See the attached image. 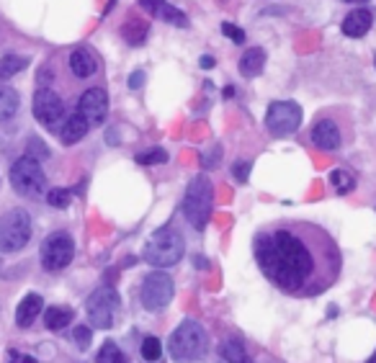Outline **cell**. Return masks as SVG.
<instances>
[{
  "instance_id": "16",
  "label": "cell",
  "mask_w": 376,
  "mask_h": 363,
  "mask_svg": "<svg viewBox=\"0 0 376 363\" xmlns=\"http://www.w3.org/2000/svg\"><path fill=\"white\" fill-rule=\"evenodd\" d=\"M88 129H90V124L80 116V114H70L60 129V137L65 145H78L80 139L88 134Z\"/></svg>"
},
{
  "instance_id": "35",
  "label": "cell",
  "mask_w": 376,
  "mask_h": 363,
  "mask_svg": "<svg viewBox=\"0 0 376 363\" xmlns=\"http://www.w3.org/2000/svg\"><path fill=\"white\" fill-rule=\"evenodd\" d=\"M8 363H36V358H31V355H23V353H10V361Z\"/></svg>"
},
{
  "instance_id": "15",
  "label": "cell",
  "mask_w": 376,
  "mask_h": 363,
  "mask_svg": "<svg viewBox=\"0 0 376 363\" xmlns=\"http://www.w3.org/2000/svg\"><path fill=\"white\" fill-rule=\"evenodd\" d=\"M371 23H374L371 10L358 8V10H353V13H348L346 16V21H343V34L351 37V39H361V37H366L368 34Z\"/></svg>"
},
{
  "instance_id": "4",
  "label": "cell",
  "mask_w": 376,
  "mask_h": 363,
  "mask_svg": "<svg viewBox=\"0 0 376 363\" xmlns=\"http://www.w3.org/2000/svg\"><path fill=\"white\" fill-rule=\"evenodd\" d=\"M211 209H214V186L207 176H196L186 188L183 214L194 229H204L211 219Z\"/></svg>"
},
{
  "instance_id": "39",
  "label": "cell",
  "mask_w": 376,
  "mask_h": 363,
  "mask_svg": "<svg viewBox=\"0 0 376 363\" xmlns=\"http://www.w3.org/2000/svg\"><path fill=\"white\" fill-rule=\"evenodd\" d=\"M366 363H376V353L374 355H371V358H368V361Z\"/></svg>"
},
{
  "instance_id": "12",
  "label": "cell",
  "mask_w": 376,
  "mask_h": 363,
  "mask_svg": "<svg viewBox=\"0 0 376 363\" xmlns=\"http://www.w3.org/2000/svg\"><path fill=\"white\" fill-rule=\"evenodd\" d=\"M78 114L90 127H98L106 121V114H109V96L103 88H90L80 96V103H78Z\"/></svg>"
},
{
  "instance_id": "17",
  "label": "cell",
  "mask_w": 376,
  "mask_h": 363,
  "mask_svg": "<svg viewBox=\"0 0 376 363\" xmlns=\"http://www.w3.org/2000/svg\"><path fill=\"white\" fill-rule=\"evenodd\" d=\"M70 70H72L75 78H90V75H96L98 62H96L90 50H75L70 54Z\"/></svg>"
},
{
  "instance_id": "41",
  "label": "cell",
  "mask_w": 376,
  "mask_h": 363,
  "mask_svg": "<svg viewBox=\"0 0 376 363\" xmlns=\"http://www.w3.org/2000/svg\"><path fill=\"white\" fill-rule=\"evenodd\" d=\"M374 65H376V59H374Z\"/></svg>"
},
{
  "instance_id": "11",
  "label": "cell",
  "mask_w": 376,
  "mask_h": 363,
  "mask_svg": "<svg viewBox=\"0 0 376 363\" xmlns=\"http://www.w3.org/2000/svg\"><path fill=\"white\" fill-rule=\"evenodd\" d=\"M34 116H36L39 124L54 129L62 121V116H65V103H62V98L54 90L41 88L34 96Z\"/></svg>"
},
{
  "instance_id": "31",
  "label": "cell",
  "mask_w": 376,
  "mask_h": 363,
  "mask_svg": "<svg viewBox=\"0 0 376 363\" xmlns=\"http://www.w3.org/2000/svg\"><path fill=\"white\" fill-rule=\"evenodd\" d=\"M72 338H75V343H78V348H88L90 345V338H93V333H90V327H85V324H78L75 330H72Z\"/></svg>"
},
{
  "instance_id": "9",
  "label": "cell",
  "mask_w": 376,
  "mask_h": 363,
  "mask_svg": "<svg viewBox=\"0 0 376 363\" xmlns=\"http://www.w3.org/2000/svg\"><path fill=\"white\" fill-rule=\"evenodd\" d=\"M173 291H176L173 278L168 273H163V271H152L142 281V304L149 312H160L173 302Z\"/></svg>"
},
{
  "instance_id": "3",
  "label": "cell",
  "mask_w": 376,
  "mask_h": 363,
  "mask_svg": "<svg viewBox=\"0 0 376 363\" xmlns=\"http://www.w3.org/2000/svg\"><path fill=\"white\" fill-rule=\"evenodd\" d=\"M183 253H186V242L178 229L163 227L147 240L142 258H145V263L155 265V268H170L183 258Z\"/></svg>"
},
{
  "instance_id": "28",
  "label": "cell",
  "mask_w": 376,
  "mask_h": 363,
  "mask_svg": "<svg viewBox=\"0 0 376 363\" xmlns=\"http://www.w3.org/2000/svg\"><path fill=\"white\" fill-rule=\"evenodd\" d=\"M160 355H163V345H160L158 338H145L142 340V358L147 363H155L160 361Z\"/></svg>"
},
{
  "instance_id": "14",
  "label": "cell",
  "mask_w": 376,
  "mask_h": 363,
  "mask_svg": "<svg viewBox=\"0 0 376 363\" xmlns=\"http://www.w3.org/2000/svg\"><path fill=\"white\" fill-rule=\"evenodd\" d=\"M139 6L145 10H149L155 19H163L173 23V26H188V19L183 10H178L176 6H170L165 0H139Z\"/></svg>"
},
{
  "instance_id": "34",
  "label": "cell",
  "mask_w": 376,
  "mask_h": 363,
  "mask_svg": "<svg viewBox=\"0 0 376 363\" xmlns=\"http://www.w3.org/2000/svg\"><path fill=\"white\" fill-rule=\"evenodd\" d=\"M219 157H222V147H214L207 157H204V167H217Z\"/></svg>"
},
{
  "instance_id": "22",
  "label": "cell",
  "mask_w": 376,
  "mask_h": 363,
  "mask_svg": "<svg viewBox=\"0 0 376 363\" xmlns=\"http://www.w3.org/2000/svg\"><path fill=\"white\" fill-rule=\"evenodd\" d=\"M219 355L227 363H253L240 340H224V343L219 345Z\"/></svg>"
},
{
  "instance_id": "37",
  "label": "cell",
  "mask_w": 376,
  "mask_h": 363,
  "mask_svg": "<svg viewBox=\"0 0 376 363\" xmlns=\"http://www.w3.org/2000/svg\"><path fill=\"white\" fill-rule=\"evenodd\" d=\"M204 70H209V68H214V57H201V62H198Z\"/></svg>"
},
{
  "instance_id": "6",
  "label": "cell",
  "mask_w": 376,
  "mask_h": 363,
  "mask_svg": "<svg viewBox=\"0 0 376 363\" xmlns=\"http://www.w3.org/2000/svg\"><path fill=\"white\" fill-rule=\"evenodd\" d=\"M31 237V216L23 209H10L0 216V253H16Z\"/></svg>"
},
{
  "instance_id": "7",
  "label": "cell",
  "mask_w": 376,
  "mask_h": 363,
  "mask_svg": "<svg viewBox=\"0 0 376 363\" xmlns=\"http://www.w3.org/2000/svg\"><path fill=\"white\" fill-rule=\"evenodd\" d=\"M302 124V106L294 101H273L266 111V127L276 137L294 134Z\"/></svg>"
},
{
  "instance_id": "32",
  "label": "cell",
  "mask_w": 376,
  "mask_h": 363,
  "mask_svg": "<svg viewBox=\"0 0 376 363\" xmlns=\"http://www.w3.org/2000/svg\"><path fill=\"white\" fill-rule=\"evenodd\" d=\"M250 160H242V163H235L232 165V176H235V180L238 183H248V178H250Z\"/></svg>"
},
{
  "instance_id": "20",
  "label": "cell",
  "mask_w": 376,
  "mask_h": 363,
  "mask_svg": "<svg viewBox=\"0 0 376 363\" xmlns=\"http://www.w3.org/2000/svg\"><path fill=\"white\" fill-rule=\"evenodd\" d=\"M72 309L70 307H50L47 312H44V324H47V330H65L70 322H72Z\"/></svg>"
},
{
  "instance_id": "25",
  "label": "cell",
  "mask_w": 376,
  "mask_h": 363,
  "mask_svg": "<svg viewBox=\"0 0 376 363\" xmlns=\"http://www.w3.org/2000/svg\"><path fill=\"white\" fill-rule=\"evenodd\" d=\"M330 186L335 188L337 194H351L356 188V178L351 176L348 170H333L330 173Z\"/></svg>"
},
{
  "instance_id": "2",
  "label": "cell",
  "mask_w": 376,
  "mask_h": 363,
  "mask_svg": "<svg viewBox=\"0 0 376 363\" xmlns=\"http://www.w3.org/2000/svg\"><path fill=\"white\" fill-rule=\"evenodd\" d=\"M207 333L204 327L194 320H183V322L176 327V333L170 335V358L176 363H194L201 361L204 353H207Z\"/></svg>"
},
{
  "instance_id": "23",
  "label": "cell",
  "mask_w": 376,
  "mask_h": 363,
  "mask_svg": "<svg viewBox=\"0 0 376 363\" xmlns=\"http://www.w3.org/2000/svg\"><path fill=\"white\" fill-rule=\"evenodd\" d=\"M121 34H124V39H127L132 47H139V44L147 41L149 26L145 23V21H129V23H124Z\"/></svg>"
},
{
  "instance_id": "30",
  "label": "cell",
  "mask_w": 376,
  "mask_h": 363,
  "mask_svg": "<svg viewBox=\"0 0 376 363\" xmlns=\"http://www.w3.org/2000/svg\"><path fill=\"white\" fill-rule=\"evenodd\" d=\"M26 157H31V160H47L50 157V147L41 142L39 137H31L29 139V145H26Z\"/></svg>"
},
{
  "instance_id": "13",
  "label": "cell",
  "mask_w": 376,
  "mask_h": 363,
  "mask_svg": "<svg viewBox=\"0 0 376 363\" xmlns=\"http://www.w3.org/2000/svg\"><path fill=\"white\" fill-rule=\"evenodd\" d=\"M312 142L315 147L325 149V152H333V149L340 147V129L333 118H320L315 127H312Z\"/></svg>"
},
{
  "instance_id": "36",
  "label": "cell",
  "mask_w": 376,
  "mask_h": 363,
  "mask_svg": "<svg viewBox=\"0 0 376 363\" xmlns=\"http://www.w3.org/2000/svg\"><path fill=\"white\" fill-rule=\"evenodd\" d=\"M142 85H145V72H134L129 78V88H142Z\"/></svg>"
},
{
  "instance_id": "19",
  "label": "cell",
  "mask_w": 376,
  "mask_h": 363,
  "mask_svg": "<svg viewBox=\"0 0 376 363\" xmlns=\"http://www.w3.org/2000/svg\"><path fill=\"white\" fill-rule=\"evenodd\" d=\"M263 68H266V50H260V47H253L240 57V75H245V78L260 75Z\"/></svg>"
},
{
  "instance_id": "5",
  "label": "cell",
  "mask_w": 376,
  "mask_h": 363,
  "mask_svg": "<svg viewBox=\"0 0 376 363\" xmlns=\"http://www.w3.org/2000/svg\"><path fill=\"white\" fill-rule=\"evenodd\" d=\"M10 186L26 198H39L47 188V176L36 160L31 157H19L10 165Z\"/></svg>"
},
{
  "instance_id": "27",
  "label": "cell",
  "mask_w": 376,
  "mask_h": 363,
  "mask_svg": "<svg viewBox=\"0 0 376 363\" xmlns=\"http://www.w3.org/2000/svg\"><path fill=\"white\" fill-rule=\"evenodd\" d=\"M137 163L139 165H163V163H168V152L163 147L147 149V152H139Z\"/></svg>"
},
{
  "instance_id": "21",
  "label": "cell",
  "mask_w": 376,
  "mask_h": 363,
  "mask_svg": "<svg viewBox=\"0 0 376 363\" xmlns=\"http://www.w3.org/2000/svg\"><path fill=\"white\" fill-rule=\"evenodd\" d=\"M21 101H19V93L8 85H0V121H8L10 116H16L19 111Z\"/></svg>"
},
{
  "instance_id": "10",
  "label": "cell",
  "mask_w": 376,
  "mask_h": 363,
  "mask_svg": "<svg viewBox=\"0 0 376 363\" xmlns=\"http://www.w3.org/2000/svg\"><path fill=\"white\" fill-rule=\"evenodd\" d=\"M75 258V242L67 232H54L41 245V265L47 271H62Z\"/></svg>"
},
{
  "instance_id": "8",
  "label": "cell",
  "mask_w": 376,
  "mask_h": 363,
  "mask_svg": "<svg viewBox=\"0 0 376 363\" xmlns=\"http://www.w3.org/2000/svg\"><path fill=\"white\" fill-rule=\"evenodd\" d=\"M88 320L93 327L98 330H109L114 324V317H116V309H119V294L111 289V286H103L98 291H93L88 299Z\"/></svg>"
},
{
  "instance_id": "18",
  "label": "cell",
  "mask_w": 376,
  "mask_h": 363,
  "mask_svg": "<svg viewBox=\"0 0 376 363\" xmlns=\"http://www.w3.org/2000/svg\"><path fill=\"white\" fill-rule=\"evenodd\" d=\"M41 307H44V302H41L39 294L23 296V302H21L19 309H16V322H19V327H29V324L39 317Z\"/></svg>"
},
{
  "instance_id": "29",
  "label": "cell",
  "mask_w": 376,
  "mask_h": 363,
  "mask_svg": "<svg viewBox=\"0 0 376 363\" xmlns=\"http://www.w3.org/2000/svg\"><path fill=\"white\" fill-rule=\"evenodd\" d=\"M47 201L54 209H67L70 201H72V191H67V188H52L50 194H47Z\"/></svg>"
},
{
  "instance_id": "40",
  "label": "cell",
  "mask_w": 376,
  "mask_h": 363,
  "mask_svg": "<svg viewBox=\"0 0 376 363\" xmlns=\"http://www.w3.org/2000/svg\"><path fill=\"white\" fill-rule=\"evenodd\" d=\"M348 3H368V0H348Z\"/></svg>"
},
{
  "instance_id": "38",
  "label": "cell",
  "mask_w": 376,
  "mask_h": 363,
  "mask_svg": "<svg viewBox=\"0 0 376 363\" xmlns=\"http://www.w3.org/2000/svg\"><path fill=\"white\" fill-rule=\"evenodd\" d=\"M235 96V88H224V98H232Z\"/></svg>"
},
{
  "instance_id": "1",
  "label": "cell",
  "mask_w": 376,
  "mask_h": 363,
  "mask_svg": "<svg viewBox=\"0 0 376 363\" xmlns=\"http://www.w3.org/2000/svg\"><path fill=\"white\" fill-rule=\"evenodd\" d=\"M260 273L278 291L297 299L325 294L343 271L333 235L309 222H281L263 227L253 237Z\"/></svg>"
},
{
  "instance_id": "33",
  "label": "cell",
  "mask_w": 376,
  "mask_h": 363,
  "mask_svg": "<svg viewBox=\"0 0 376 363\" xmlns=\"http://www.w3.org/2000/svg\"><path fill=\"white\" fill-rule=\"evenodd\" d=\"M222 31H224V37L232 39L235 44H242V41H245V31L240 29V26H235V23H222Z\"/></svg>"
},
{
  "instance_id": "24",
  "label": "cell",
  "mask_w": 376,
  "mask_h": 363,
  "mask_svg": "<svg viewBox=\"0 0 376 363\" xmlns=\"http://www.w3.org/2000/svg\"><path fill=\"white\" fill-rule=\"evenodd\" d=\"M23 68H29V59H26V57H19V54H6V57L0 59V80L19 75Z\"/></svg>"
},
{
  "instance_id": "26",
  "label": "cell",
  "mask_w": 376,
  "mask_h": 363,
  "mask_svg": "<svg viewBox=\"0 0 376 363\" xmlns=\"http://www.w3.org/2000/svg\"><path fill=\"white\" fill-rule=\"evenodd\" d=\"M96 363H127V358H124V353H121L119 345L109 340V343H103V348L98 351Z\"/></svg>"
}]
</instances>
